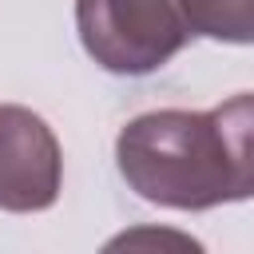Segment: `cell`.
Instances as JSON below:
<instances>
[{"label": "cell", "mask_w": 254, "mask_h": 254, "mask_svg": "<svg viewBox=\"0 0 254 254\" xmlns=\"http://www.w3.org/2000/svg\"><path fill=\"white\" fill-rule=\"evenodd\" d=\"M99 254H206L198 238L175 226H131L99 246Z\"/></svg>", "instance_id": "5b68a950"}, {"label": "cell", "mask_w": 254, "mask_h": 254, "mask_svg": "<svg viewBox=\"0 0 254 254\" xmlns=\"http://www.w3.org/2000/svg\"><path fill=\"white\" fill-rule=\"evenodd\" d=\"M75 28L87 56L115 75H147L190 40L179 0H75Z\"/></svg>", "instance_id": "7a4b0ae2"}, {"label": "cell", "mask_w": 254, "mask_h": 254, "mask_svg": "<svg viewBox=\"0 0 254 254\" xmlns=\"http://www.w3.org/2000/svg\"><path fill=\"white\" fill-rule=\"evenodd\" d=\"M190 32L222 44H254V0H179Z\"/></svg>", "instance_id": "277c9868"}, {"label": "cell", "mask_w": 254, "mask_h": 254, "mask_svg": "<svg viewBox=\"0 0 254 254\" xmlns=\"http://www.w3.org/2000/svg\"><path fill=\"white\" fill-rule=\"evenodd\" d=\"M64 155L52 127L16 103H0V210H48L60 194Z\"/></svg>", "instance_id": "3957f363"}, {"label": "cell", "mask_w": 254, "mask_h": 254, "mask_svg": "<svg viewBox=\"0 0 254 254\" xmlns=\"http://www.w3.org/2000/svg\"><path fill=\"white\" fill-rule=\"evenodd\" d=\"M119 175L159 206L210 210L254 194V95L210 111H147L115 139Z\"/></svg>", "instance_id": "6da1fadb"}]
</instances>
